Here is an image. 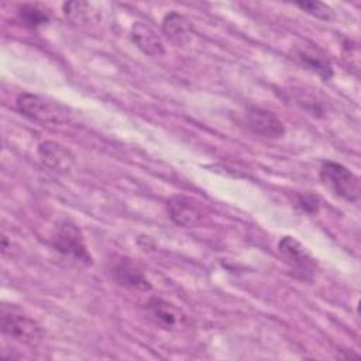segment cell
Instances as JSON below:
<instances>
[{"label": "cell", "instance_id": "6da1fadb", "mask_svg": "<svg viewBox=\"0 0 361 361\" xmlns=\"http://www.w3.org/2000/svg\"><path fill=\"white\" fill-rule=\"evenodd\" d=\"M0 327L4 336L30 347L39 345L44 337L39 323L16 306L1 307Z\"/></svg>", "mask_w": 361, "mask_h": 361}, {"label": "cell", "instance_id": "7a4b0ae2", "mask_svg": "<svg viewBox=\"0 0 361 361\" xmlns=\"http://www.w3.org/2000/svg\"><path fill=\"white\" fill-rule=\"evenodd\" d=\"M51 245L56 252L72 262L79 265H90L93 262L80 228L71 220H62L55 227Z\"/></svg>", "mask_w": 361, "mask_h": 361}, {"label": "cell", "instance_id": "3957f363", "mask_svg": "<svg viewBox=\"0 0 361 361\" xmlns=\"http://www.w3.org/2000/svg\"><path fill=\"white\" fill-rule=\"evenodd\" d=\"M319 175L322 183L336 196L347 202H357L360 199V178L347 166L334 161H324Z\"/></svg>", "mask_w": 361, "mask_h": 361}, {"label": "cell", "instance_id": "277c9868", "mask_svg": "<svg viewBox=\"0 0 361 361\" xmlns=\"http://www.w3.org/2000/svg\"><path fill=\"white\" fill-rule=\"evenodd\" d=\"M278 252L296 279L303 282L313 281L317 271V262L296 238L290 235L282 237L278 241Z\"/></svg>", "mask_w": 361, "mask_h": 361}, {"label": "cell", "instance_id": "5b68a950", "mask_svg": "<svg viewBox=\"0 0 361 361\" xmlns=\"http://www.w3.org/2000/svg\"><path fill=\"white\" fill-rule=\"evenodd\" d=\"M16 107L27 118L44 124H59L69 120V113L63 106L32 93L18 94L16 100Z\"/></svg>", "mask_w": 361, "mask_h": 361}, {"label": "cell", "instance_id": "8992f818", "mask_svg": "<svg viewBox=\"0 0 361 361\" xmlns=\"http://www.w3.org/2000/svg\"><path fill=\"white\" fill-rule=\"evenodd\" d=\"M166 213L179 227H199L210 216L209 207L196 197L175 195L166 200Z\"/></svg>", "mask_w": 361, "mask_h": 361}, {"label": "cell", "instance_id": "52a82bcc", "mask_svg": "<svg viewBox=\"0 0 361 361\" xmlns=\"http://www.w3.org/2000/svg\"><path fill=\"white\" fill-rule=\"evenodd\" d=\"M244 121L252 133L265 138L276 140L285 134V126L282 120L274 111H269L264 107L250 106L244 113Z\"/></svg>", "mask_w": 361, "mask_h": 361}, {"label": "cell", "instance_id": "ba28073f", "mask_svg": "<svg viewBox=\"0 0 361 361\" xmlns=\"http://www.w3.org/2000/svg\"><path fill=\"white\" fill-rule=\"evenodd\" d=\"M145 309L154 323L165 330H180L189 324L188 316L176 305L162 298H149Z\"/></svg>", "mask_w": 361, "mask_h": 361}, {"label": "cell", "instance_id": "9c48e42d", "mask_svg": "<svg viewBox=\"0 0 361 361\" xmlns=\"http://www.w3.org/2000/svg\"><path fill=\"white\" fill-rule=\"evenodd\" d=\"M37 154L44 166L58 173H68L76 161L73 152L56 141L41 142L37 148Z\"/></svg>", "mask_w": 361, "mask_h": 361}, {"label": "cell", "instance_id": "30bf717a", "mask_svg": "<svg viewBox=\"0 0 361 361\" xmlns=\"http://www.w3.org/2000/svg\"><path fill=\"white\" fill-rule=\"evenodd\" d=\"M295 55L299 62L309 71L317 73L323 80H329L333 76V65L327 54L316 44L302 42L295 47Z\"/></svg>", "mask_w": 361, "mask_h": 361}, {"label": "cell", "instance_id": "8fae6325", "mask_svg": "<svg viewBox=\"0 0 361 361\" xmlns=\"http://www.w3.org/2000/svg\"><path fill=\"white\" fill-rule=\"evenodd\" d=\"M109 272L120 286L134 290H151L152 288L142 271L128 258H120L111 262Z\"/></svg>", "mask_w": 361, "mask_h": 361}, {"label": "cell", "instance_id": "7c38bea8", "mask_svg": "<svg viewBox=\"0 0 361 361\" xmlns=\"http://www.w3.org/2000/svg\"><path fill=\"white\" fill-rule=\"evenodd\" d=\"M162 34L172 44L183 47L192 39V24L185 16L171 11L162 20Z\"/></svg>", "mask_w": 361, "mask_h": 361}, {"label": "cell", "instance_id": "4fadbf2b", "mask_svg": "<svg viewBox=\"0 0 361 361\" xmlns=\"http://www.w3.org/2000/svg\"><path fill=\"white\" fill-rule=\"evenodd\" d=\"M131 39L145 55L162 56L165 54V47L159 35L142 21H135L133 24Z\"/></svg>", "mask_w": 361, "mask_h": 361}, {"label": "cell", "instance_id": "5bb4252c", "mask_svg": "<svg viewBox=\"0 0 361 361\" xmlns=\"http://www.w3.org/2000/svg\"><path fill=\"white\" fill-rule=\"evenodd\" d=\"M62 11L66 20L73 25H87L97 23L100 18L99 8L90 3L83 0L66 1L62 4Z\"/></svg>", "mask_w": 361, "mask_h": 361}, {"label": "cell", "instance_id": "9a60e30c", "mask_svg": "<svg viewBox=\"0 0 361 361\" xmlns=\"http://www.w3.org/2000/svg\"><path fill=\"white\" fill-rule=\"evenodd\" d=\"M18 16H20V20L23 21V24L30 28H38L41 25H45L51 18L49 11L38 4L21 6L18 10Z\"/></svg>", "mask_w": 361, "mask_h": 361}, {"label": "cell", "instance_id": "2e32d148", "mask_svg": "<svg viewBox=\"0 0 361 361\" xmlns=\"http://www.w3.org/2000/svg\"><path fill=\"white\" fill-rule=\"evenodd\" d=\"M296 6L303 10L305 13L319 18V20H324V21H330L334 18V11L331 7H329L326 3L323 1H299L296 3Z\"/></svg>", "mask_w": 361, "mask_h": 361}, {"label": "cell", "instance_id": "e0dca14e", "mask_svg": "<svg viewBox=\"0 0 361 361\" xmlns=\"http://www.w3.org/2000/svg\"><path fill=\"white\" fill-rule=\"evenodd\" d=\"M296 204L309 214H314L319 212V199L312 193H300L298 195Z\"/></svg>", "mask_w": 361, "mask_h": 361}]
</instances>
